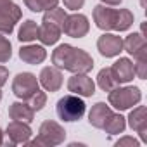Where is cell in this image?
<instances>
[{
    "mask_svg": "<svg viewBox=\"0 0 147 147\" xmlns=\"http://www.w3.org/2000/svg\"><path fill=\"white\" fill-rule=\"evenodd\" d=\"M52 64L59 69L69 71V73H88L94 67V59L88 52L83 49H76L69 43H61L52 52Z\"/></svg>",
    "mask_w": 147,
    "mask_h": 147,
    "instance_id": "obj_1",
    "label": "cell"
},
{
    "mask_svg": "<svg viewBox=\"0 0 147 147\" xmlns=\"http://www.w3.org/2000/svg\"><path fill=\"white\" fill-rule=\"evenodd\" d=\"M94 23L104 31H126L133 24V14L128 9H111V5L94 7Z\"/></svg>",
    "mask_w": 147,
    "mask_h": 147,
    "instance_id": "obj_2",
    "label": "cell"
},
{
    "mask_svg": "<svg viewBox=\"0 0 147 147\" xmlns=\"http://www.w3.org/2000/svg\"><path fill=\"white\" fill-rule=\"evenodd\" d=\"M85 102L80 95H75V94H69V95H64L62 99H59L57 106H55V113L59 116V119L62 121H78L82 119V116L85 114Z\"/></svg>",
    "mask_w": 147,
    "mask_h": 147,
    "instance_id": "obj_3",
    "label": "cell"
},
{
    "mask_svg": "<svg viewBox=\"0 0 147 147\" xmlns=\"http://www.w3.org/2000/svg\"><path fill=\"white\" fill-rule=\"evenodd\" d=\"M109 106H113L116 111H126L133 106H137L142 100L140 88L137 87H116L109 92L107 95Z\"/></svg>",
    "mask_w": 147,
    "mask_h": 147,
    "instance_id": "obj_4",
    "label": "cell"
},
{
    "mask_svg": "<svg viewBox=\"0 0 147 147\" xmlns=\"http://www.w3.org/2000/svg\"><path fill=\"white\" fill-rule=\"evenodd\" d=\"M64 138H66V130L59 123L47 119L40 125L38 137L35 140H28L26 144H30V145H59L64 142Z\"/></svg>",
    "mask_w": 147,
    "mask_h": 147,
    "instance_id": "obj_5",
    "label": "cell"
},
{
    "mask_svg": "<svg viewBox=\"0 0 147 147\" xmlns=\"http://www.w3.org/2000/svg\"><path fill=\"white\" fill-rule=\"evenodd\" d=\"M21 19V9L14 0H0V33L11 35Z\"/></svg>",
    "mask_w": 147,
    "mask_h": 147,
    "instance_id": "obj_6",
    "label": "cell"
},
{
    "mask_svg": "<svg viewBox=\"0 0 147 147\" xmlns=\"http://www.w3.org/2000/svg\"><path fill=\"white\" fill-rule=\"evenodd\" d=\"M38 88H40V83L36 76L31 75V73H19L12 82V92L21 100H28Z\"/></svg>",
    "mask_w": 147,
    "mask_h": 147,
    "instance_id": "obj_7",
    "label": "cell"
},
{
    "mask_svg": "<svg viewBox=\"0 0 147 147\" xmlns=\"http://www.w3.org/2000/svg\"><path fill=\"white\" fill-rule=\"evenodd\" d=\"M67 90L80 97H92L95 94V83L85 73H75L67 80Z\"/></svg>",
    "mask_w": 147,
    "mask_h": 147,
    "instance_id": "obj_8",
    "label": "cell"
},
{
    "mask_svg": "<svg viewBox=\"0 0 147 147\" xmlns=\"http://www.w3.org/2000/svg\"><path fill=\"white\" fill-rule=\"evenodd\" d=\"M90 30L88 24V18L83 14H71L66 16L64 24H62V31L71 36V38H83Z\"/></svg>",
    "mask_w": 147,
    "mask_h": 147,
    "instance_id": "obj_9",
    "label": "cell"
},
{
    "mask_svg": "<svg viewBox=\"0 0 147 147\" xmlns=\"http://www.w3.org/2000/svg\"><path fill=\"white\" fill-rule=\"evenodd\" d=\"M123 49L135 61H147V42L142 33H131L123 40Z\"/></svg>",
    "mask_w": 147,
    "mask_h": 147,
    "instance_id": "obj_10",
    "label": "cell"
},
{
    "mask_svg": "<svg viewBox=\"0 0 147 147\" xmlns=\"http://www.w3.org/2000/svg\"><path fill=\"white\" fill-rule=\"evenodd\" d=\"M97 49L104 57H116L123 50V38L113 33H104L97 40Z\"/></svg>",
    "mask_w": 147,
    "mask_h": 147,
    "instance_id": "obj_11",
    "label": "cell"
},
{
    "mask_svg": "<svg viewBox=\"0 0 147 147\" xmlns=\"http://www.w3.org/2000/svg\"><path fill=\"white\" fill-rule=\"evenodd\" d=\"M38 83L47 90V92H57L62 87V73L55 66H47L42 69Z\"/></svg>",
    "mask_w": 147,
    "mask_h": 147,
    "instance_id": "obj_12",
    "label": "cell"
},
{
    "mask_svg": "<svg viewBox=\"0 0 147 147\" xmlns=\"http://www.w3.org/2000/svg\"><path fill=\"white\" fill-rule=\"evenodd\" d=\"M128 125L131 130H135L144 142H147V107L137 106L128 116Z\"/></svg>",
    "mask_w": 147,
    "mask_h": 147,
    "instance_id": "obj_13",
    "label": "cell"
},
{
    "mask_svg": "<svg viewBox=\"0 0 147 147\" xmlns=\"http://www.w3.org/2000/svg\"><path fill=\"white\" fill-rule=\"evenodd\" d=\"M113 75L116 78V82L121 85V83H130L133 78H135V67H133V62L126 57H119L113 66Z\"/></svg>",
    "mask_w": 147,
    "mask_h": 147,
    "instance_id": "obj_14",
    "label": "cell"
},
{
    "mask_svg": "<svg viewBox=\"0 0 147 147\" xmlns=\"http://www.w3.org/2000/svg\"><path fill=\"white\" fill-rule=\"evenodd\" d=\"M31 128H30V123H24V121H11L7 125V137L12 144H26L30 138H31Z\"/></svg>",
    "mask_w": 147,
    "mask_h": 147,
    "instance_id": "obj_15",
    "label": "cell"
},
{
    "mask_svg": "<svg viewBox=\"0 0 147 147\" xmlns=\"http://www.w3.org/2000/svg\"><path fill=\"white\" fill-rule=\"evenodd\" d=\"M111 114H113V109L109 107V104H106V102H97V104L90 109V113H88V121H90V125H92L94 128L102 130L104 125H106V121H107V118H109Z\"/></svg>",
    "mask_w": 147,
    "mask_h": 147,
    "instance_id": "obj_16",
    "label": "cell"
},
{
    "mask_svg": "<svg viewBox=\"0 0 147 147\" xmlns=\"http://www.w3.org/2000/svg\"><path fill=\"white\" fill-rule=\"evenodd\" d=\"M19 57L26 64H40L45 61L47 52L42 45H24L19 49Z\"/></svg>",
    "mask_w": 147,
    "mask_h": 147,
    "instance_id": "obj_17",
    "label": "cell"
},
{
    "mask_svg": "<svg viewBox=\"0 0 147 147\" xmlns=\"http://www.w3.org/2000/svg\"><path fill=\"white\" fill-rule=\"evenodd\" d=\"M9 116L14 121H24V123H31L35 118V111L30 107V104L26 100L23 102H14L9 107Z\"/></svg>",
    "mask_w": 147,
    "mask_h": 147,
    "instance_id": "obj_18",
    "label": "cell"
},
{
    "mask_svg": "<svg viewBox=\"0 0 147 147\" xmlns=\"http://www.w3.org/2000/svg\"><path fill=\"white\" fill-rule=\"evenodd\" d=\"M61 33H62V30L59 26L50 24V23L42 21V26H38V40L43 45H54L61 38Z\"/></svg>",
    "mask_w": 147,
    "mask_h": 147,
    "instance_id": "obj_19",
    "label": "cell"
},
{
    "mask_svg": "<svg viewBox=\"0 0 147 147\" xmlns=\"http://www.w3.org/2000/svg\"><path fill=\"white\" fill-rule=\"evenodd\" d=\"M18 38L19 42H24V43H30L33 40H38V24L31 19L24 21L18 31Z\"/></svg>",
    "mask_w": 147,
    "mask_h": 147,
    "instance_id": "obj_20",
    "label": "cell"
},
{
    "mask_svg": "<svg viewBox=\"0 0 147 147\" xmlns=\"http://www.w3.org/2000/svg\"><path fill=\"white\" fill-rule=\"evenodd\" d=\"M125 128H126V119L119 113H113L107 118V121H106L102 130H106L109 135H118V133H123Z\"/></svg>",
    "mask_w": 147,
    "mask_h": 147,
    "instance_id": "obj_21",
    "label": "cell"
},
{
    "mask_svg": "<svg viewBox=\"0 0 147 147\" xmlns=\"http://www.w3.org/2000/svg\"><path fill=\"white\" fill-rule=\"evenodd\" d=\"M97 85L104 90V92H111L113 88H116L119 83L116 82L114 75H113V69L111 67H104L99 71V75H97Z\"/></svg>",
    "mask_w": 147,
    "mask_h": 147,
    "instance_id": "obj_22",
    "label": "cell"
},
{
    "mask_svg": "<svg viewBox=\"0 0 147 147\" xmlns=\"http://www.w3.org/2000/svg\"><path fill=\"white\" fill-rule=\"evenodd\" d=\"M66 11L64 9H61V7H54V9H49V11H45V14H43V23H50V24H54V26H59L61 30H62V24H64V19H66Z\"/></svg>",
    "mask_w": 147,
    "mask_h": 147,
    "instance_id": "obj_23",
    "label": "cell"
},
{
    "mask_svg": "<svg viewBox=\"0 0 147 147\" xmlns=\"http://www.w3.org/2000/svg\"><path fill=\"white\" fill-rule=\"evenodd\" d=\"M57 4L59 0H24V5L33 12H43V11L54 9L57 7Z\"/></svg>",
    "mask_w": 147,
    "mask_h": 147,
    "instance_id": "obj_24",
    "label": "cell"
},
{
    "mask_svg": "<svg viewBox=\"0 0 147 147\" xmlns=\"http://www.w3.org/2000/svg\"><path fill=\"white\" fill-rule=\"evenodd\" d=\"M26 102H28V104H30V107L36 113V111H42V109H43V106L47 104V95H45V92H42V90L38 88V90H36V92H35V94L26 100Z\"/></svg>",
    "mask_w": 147,
    "mask_h": 147,
    "instance_id": "obj_25",
    "label": "cell"
},
{
    "mask_svg": "<svg viewBox=\"0 0 147 147\" xmlns=\"http://www.w3.org/2000/svg\"><path fill=\"white\" fill-rule=\"evenodd\" d=\"M11 57H12V45H11L9 38H5L0 33V64L7 62Z\"/></svg>",
    "mask_w": 147,
    "mask_h": 147,
    "instance_id": "obj_26",
    "label": "cell"
},
{
    "mask_svg": "<svg viewBox=\"0 0 147 147\" xmlns=\"http://www.w3.org/2000/svg\"><path fill=\"white\" fill-rule=\"evenodd\" d=\"M133 67H135V76H138L140 80H145V76H147V61H135Z\"/></svg>",
    "mask_w": 147,
    "mask_h": 147,
    "instance_id": "obj_27",
    "label": "cell"
},
{
    "mask_svg": "<svg viewBox=\"0 0 147 147\" xmlns=\"http://www.w3.org/2000/svg\"><path fill=\"white\" fill-rule=\"evenodd\" d=\"M62 2H64V7L66 9H69V11H78V9L83 7L85 0H62Z\"/></svg>",
    "mask_w": 147,
    "mask_h": 147,
    "instance_id": "obj_28",
    "label": "cell"
},
{
    "mask_svg": "<svg viewBox=\"0 0 147 147\" xmlns=\"http://www.w3.org/2000/svg\"><path fill=\"white\" fill-rule=\"evenodd\" d=\"M123 145H131V147H138V140L133 137H123L116 142V147H123Z\"/></svg>",
    "mask_w": 147,
    "mask_h": 147,
    "instance_id": "obj_29",
    "label": "cell"
},
{
    "mask_svg": "<svg viewBox=\"0 0 147 147\" xmlns=\"http://www.w3.org/2000/svg\"><path fill=\"white\" fill-rule=\"evenodd\" d=\"M7 78H9V69L4 67V66H0V88L7 83Z\"/></svg>",
    "mask_w": 147,
    "mask_h": 147,
    "instance_id": "obj_30",
    "label": "cell"
},
{
    "mask_svg": "<svg viewBox=\"0 0 147 147\" xmlns=\"http://www.w3.org/2000/svg\"><path fill=\"white\" fill-rule=\"evenodd\" d=\"M104 5H119L123 0H100Z\"/></svg>",
    "mask_w": 147,
    "mask_h": 147,
    "instance_id": "obj_31",
    "label": "cell"
},
{
    "mask_svg": "<svg viewBox=\"0 0 147 147\" xmlns=\"http://www.w3.org/2000/svg\"><path fill=\"white\" fill-rule=\"evenodd\" d=\"M2 144H4V131L0 130V145H2Z\"/></svg>",
    "mask_w": 147,
    "mask_h": 147,
    "instance_id": "obj_32",
    "label": "cell"
},
{
    "mask_svg": "<svg viewBox=\"0 0 147 147\" xmlns=\"http://www.w3.org/2000/svg\"><path fill=\"white\" fill-rule=\"evenodd\" d=\"M0 100H2V90H0Z\"/></svg>",
    "mask_w": 147,
    "mask_h": 147,
    "instance_id": "obj_33",
    "label": "cell"
}]
</instances>
